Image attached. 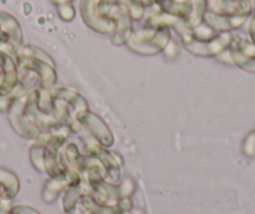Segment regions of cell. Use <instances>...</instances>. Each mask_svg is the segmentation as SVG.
Instances as JSON below:
<instances>
[{
    "instance_id": "6da1fadb",
    "label": "cell",
    "mask_w": 255,
    "mask_h": 214,
    "mask_svg": "<svg viewBox=\"0 0 255 214\" xmlns=\"http://www.w3.org/2000/svg\"><path fill=\"white\" fill-rule=\"evenodd\" d=\"M170 26L149 28L143 25L134 30L127 45L131 51L140 55H154L161 53L171 39Z\"/></svg>"
},
{
    "instance_id": "7a4b0ae2",
    "label": "cell",
    "mask_w": 255,
    "mask_h": 214,
    "mask_svg": "<svg viewBox=\"0 0 255 214\" xmlns=\"http://www.w3.org/2000/svg\"><path fill=\"white\" fill-rule=\"evenodd\" d=\"M16 64L20 71H33L34 74L40 80V87L50 89L55 87L58 82V73L56 68L51 64L45 63L38 58L29 55H16Z\"/></svg>"
},
{
    "instance_id": "3957f363",
    "label": "cell",
    "mask_w": 255,
    "mask_h": 214,
    "mask_svg": "<svg viewBox=\"0 0 255 214\" xmlns=\"http://www.w3.org/2000/svg\"><path fill=\"white\" fill-rule=\"evenodd\" d=\"M74 118L83 128H85L93 135L95 140L99 142V144L109 147L114 143V137H113L109 127L94 112L89 109L82 110V112H78L77 114H74Z\"/></svg>"
},
{
    "instance_id": "277c9868",
    "label": "cell",
    "mask_w": 255,
    "mask_h": 214,
    "mask_svg": "<svg viewBox=\"0 0 255 214\" xmlns=\"http://www.w3.org/2000/svg\"><path fill=\"white\" fill-rule=\"evenodd\" d=\"M98 0H80V15L92 30L100 34H113L117 28V20L112 16H102L97 10Z\"/></svg>"
},
{
    "instance_id": "5b68a950",
    "label": "cell",
    "mask_w": 255,
    "mask_h": 214,
    "mask_svg": "<svg viewBox=\"0 0 255 214\" xmlns=\"http://www.w3.org/2000/svg\"><path fill=\"white\" fill-rule=\"evenodd\" d=\"M117 20V28L115 31L112 34V43L114 45H124L128 43V40L130 39L131 34H133V19L129 15V11L122 4H117L113 8L110 15Z\"/></svg>"
},
{
    "instance_id": "8992f818",
    "label": "cell",
    "mask_w": 255,
    "mask_h": 214,
    "mask_svg": "<svg viewBox=\"0 0 255 214\" xmlns=\"http://www.w3.org/2000/svg\"><path fill=\"white\" fill-rule=\"evenodd\" d=\"M24 100H25V95L20 98H16L10 105L8 110V118L10 122L11 128L18 133L19 135L25 138H38L43 130L38 127L29 124L23 117V107Z\"/></svg>"
},
{
    "instance_id": "52a82bcc",
    "label": "cell",
    "mask_w": 255,
    "mask_h": 214,
    "mask_svg": "<svg viewBox=\"0 0 255 214\" xmlns=\"http://www.w3.org/2000/svg\"><path fill=\"white\" fill-rule=\"evenodd\" d=\"M0 70L3 73V79L0 82V95L9 97L20 80V71L14 56L4 53L3 61L0 64Z\"/></svg>"
},
{
    "instance_id": "ba28073f",
    "label": "cell",
    "mask_w": 255,
    "mask_h": 214,
    "mask_svg": "<svg viewBox=\"0 0 255 214\" xmlns=\"http://www.w3.org/2000/svg\"><path fill=\"white\" fill-rule=\"evenodd\" d=\"M50 92L54 99L65 102L69 107H72L73 114H77L78 112H82V110L89 109V105H88L85 98L78 92H75V90L65 87H56L55 85V87L50 88Z\"/></svg>"
},
{
    "instance_id": "9c48e42d",
    "label": "cell",
    "mask_w": 255,
    "mask_h": 214,
    "mask_svg": "<svg viewBox=\"0 0 255 214\" xmlns=\"http://www.w3.org/2000/svg\"><path fill=\"white\" fill-rule=\"evenodd\" d=\"M0 29L10 36L11 44L19 50L23 45V30L19 21L6 11L0 10Z\"/></svg>"
},
{
    "instance_id": "30bf717a",
    "label": "cell",
    "mask_w": 255,
    "mask_h": 214,
    "mask_svg": "<svg viewBox=\"0 0 255 214\" xmlns=\"http://www.w3.org/2000/svg\"><path fill=\"white\" fill-rule=\"evenodd\" d=\"M161 13L174 16L178 19H185L190 15L193 10V3L190 0H163L161 3L156 4Z\"/></svg>"
},
{
    "instance_id": "8fae6325",
    "label": "cell",
    "mask_w": 255,
    "mask_h": 214,
    "mask_svg": "<svg viewBox=\"0 0 255 214\" xmlns=\"http://www.w3.org/2000/svg\"><path fill=\"white\" fill-rule=\"evenodd\" d=\"M36 108L40 114L55 119L56 100L51 95L50 89L43 87L36 88Z\"/></svg>"
},
{
    "instance_id": "7c38bea8",
    "label": "cell",
    "mask_w": 255,
    "mask_h": 214,
    "mask_svg": "<svg viewBox=\"0 0 255 214\" xmlns=\"http://www.w3.org/2000/svg\"><path fill=\"white\" fill-rule=\"evenodd\" d=\"M203 23L209 25L210 28L214 29L217 33H223V31H232L234 30L233 28L232 15H220V14L213 13V11L207 10L204 13Z\"/></svg>"
},
{
    "instance_id": "4fadbf2b",
    "label": "cell",
    "mask_w": 255,
    "mask_h": 214,
    "mask_svg": "<svg viewBox=\"0 0 255 214\" xmlns=\"http://www.w3.org/2000/svg\"><path fill=\"white\" fill-rule=\"evenodd\" d=\"M207 10L220 15H240L239 0H207ZM245 16V15H244Z\"/></svg>"
},
{
    "instance_id": "5bb4252c",
    "label": "cell",
    "mask_w": 255,
    "mask_h": 214,
    "mask_svg": "<svg viewBox=\"0 0 255 214\" xmlns=\"http://www.w3.org/2000/svg\"><path fill=\"white\" fill-rule=\"evenodd\" d=\"M228 51H229V55L232 58L233 65L239 66L240 69L248 71V73H255V58L245 56L233 43H230L228 46Z\"/></svg>"
},
{
    "instance_id": "9a60e30c",
    "label": "cell",
    "mask_w": 255,
    "mask_h": 214,
    "mask_svg": "<svg viewBox=\"0 0 255 214\" xmlns=\"http://www.w3.org/2000/svg\"><path fill=\"white\" fill-rule=\"evenodd\" d=\"M0 184L3 186L4 198L11 199L15 197L16 192L19 189V182L11 172L0 169Z\"/></svg>"
},
{
    "instance_id": "2e32d148",
    "label": "cell",
    "mask_w": 255,
    "mask_h": 214,
    "mask_svg": "<svg viewBox=\"0 0 255 214\" xmlns=\"http://www.w3.org/2000/svg\"><path fill=\"white\" fill-rule=\"evenodd\" d=\"M117 3L122 4L128 9L133 21H140L145 16L146 5L143 0H117Z\"/></svg>"
},
{
    "instance_id": "e0dca14e",
    "label": "cell",
    "mask_w": 255,
    "mask_h": 214,
    "mask_svg": "<svg viewBox=\"0 0 255 214\" xmlns=\"http://www.w3.org/2000/svg\"><path fill=\"white\" fill-rule=\"evenodd\" d=\"M217 34L218 33L214 29H212L205 23H202L199 26L193 29V35H194L195 39H199V40H209V39L214 38Z\"/></svg>"
},
{
    "instance_id": "ac0fdd59",
    "label": "cell",
    "mask_w": 255,
    "mask_h": 214,
    "mask_svg": "<svg viewBox=\"0 0 255 214\" xmlns=\"http://www.w3.org/2000/svg\"><path fill=\"white\" fill-rule=\"evenodd\" d=\"M56 11H58V15L60 16L61 20L64 21H72L75 18V14H77L74 5L72 3L56 5Z\"/></svg>"
},
{
    "instance_id": "d6986e66",
    "label": "cell",
    "mask_w": 255,
    "mask_h": 214,
    "mask_svg": "<svg viewBox=\"0 0 255 214\" xmlns=\"http://www.w3.org/2000/svg\"><path fill=\"white\" fill-rule=\"evenodd\" d=\"M16 99V97L14 94L9 95V97H3V95H0V112L5 113L8 112L10 105L13 104L14 100Z\"/></svg>"
},
{
    "instance_id": "ffe728a7",
    "label": "cell",
    "mask_w": 255,
    "mask_h": 214,
    "mask_svg": "<svg viewBox=\"0 0 255 214\" xmlns=\"http://www.w3.org/2000/svg\"><path fill=\"white\" fill-rule=\"evenodd\" d=\"M163 53L165 54V55L168 56V58H174V56L178 55V54H179V48H178V46H176L175 41L171 40V39H170V41H169L168 45L165 46V49H164V50H163Z\"/></svg>"
},
{
    "instance_id": "44dd1931",
    "label": "cell",
    "mask_w": 255,
    "mask_h": 214,
    "mask_svg": "<svg viewBox=\"0 0 255 214\" xmlns=\"http://www.w3.org/2000/svg\"><path fill=\"white\" fill-rule=\"evenodd\" d=\"M249 35H250V41L255 45V15H253V18L250 19Z\"/></svg>"
},
{
    "instance_id": "7402d4cb",
    "label": "cell",
    "mask_w": 255,
    "mask_h": 214,
    "mask_svg": "<svg viewBox=\"0 0 255 214\" xmlns=\"http://www.w3.org/2000/svg\"><path fill=\"white\" fill-rule=\"evenodd\" d=\"M51 3L54 4V5H60V4H65V3H72L73 0H50Z\"/></svg>"
},
{
    "instance_id": "603a6c76",
    "label": "cell",
    "mask_w": 255,
    "mask_h": 214,
    "mask_svg": "<svg viewBox=\"0 0 255 214\" xmlns=\"http://www.w3.org/2000/svg\"><path fill=\"white\" fill-rule=\"evenodd\" d=\"M143 1H144V4H145L146 6L153 5V4H154V0H143Z\"/></svg>"
},
{
    "instance_id": "cb8c5ba5",
    "label": "cell",
    "mask_w": 255,
    "mask_h": 214,
    "mask_svg": "<svg viewBox=\"0 0 255 214\" xmlns=\"http://www.w3.org/2000/svg\"><path fill=\"white\" fill-rule=\"evenodd\" d=\"M4 197V193H3V189L0 188V202H1V198Z\"/></svg>"
},
{
    "instance_id": "d4e9b609",
    "label": "cell",
    "mask_w": 255,
    "mask_h": 214,
    "mask_svg": "<svg viewBox=\"0 0 255 214\" xmlns=\"http://www.w3.org/2000/svg\"><path fill=\"white\" fill-rule=\"evenodd\" d=\"M161 1H163V0H154V4H159L161 3Z\"/></svg>"
},
{
    "instance_id": "484cf974",
    "label": "cell",
    "mask_w": 255,
    "mask_h": 214,
    "mask_svg": "<svg viewBox=\"0 0 255 214\" xmlns=\"http://www.w3.org/2000/svg\"><path fill=\"white\" fill-rule=\"evenodd\" d=\"M203 1H207V0H203ZM234 1H238V0H234Z\"/></svg>"
},
{
    "instance_id": "4316f807",
    "label": "cell",
    "mask_w": 255,
    "mask_h": 214,
    "mask_svg": "<svg viewBox=\"0 0 255 214\" xmlns=\"http://www.w3.org/2000/svg\"><path fill=\"white\" fill-rule=\"evenodd\" d=\"M254 134H255V130H254Z\"/></svg>"
}]
</instances>
